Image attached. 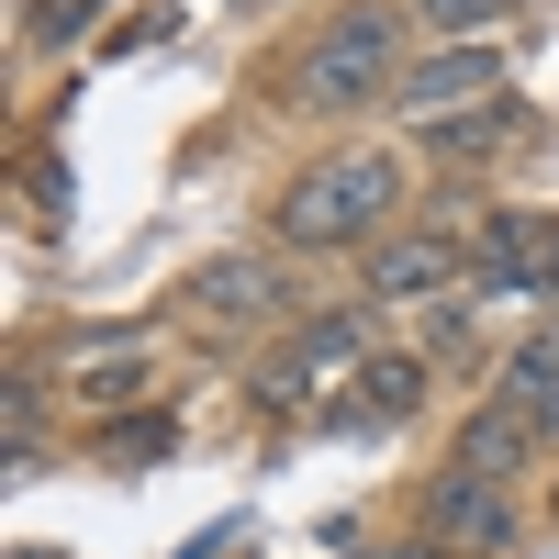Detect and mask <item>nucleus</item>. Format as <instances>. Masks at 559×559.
Instances as JSON below:
<instances>
[{"label":"nucleus","mask_w":559,"mask_h":559,"mask_svg":"<svg viewBox=\"0 0 559 559\" xmlns=\"http://www.w3.org/2000/svg\"><path fill=\"white\" fill-rule=\"evenodd\" d=\"M392 102H403L414 123H448V112L503 102V68H492V45H437V57H414V68H403Z\"/></svg>","instance_id":"20e7f679"},{"label":"nucleus","mask_w":559,"mask_h":559,"mask_svg":"<svg viewBox=\"0 0 559 559\" xmlns=\"http://www.w3.org/2000/svg\"><path fill=\"white\" fill-rule=\"evenodd\" d=\"M247 12H269V0H247Z\"/></svg>","instance_id":"6ab92c4d"},{"label":"nucleus","mask_w":559,"mask_h":559,"mask_svg":"<svg viewBox=\"0 0 559 559\" xmlns=\"http://www.w3.org/2000/svg\"><path fill=\"white\" fill-rule=\"evenodd\" d=\"M515 123H526L515 102H481V112H448V123H414V134H426V157H492Z\"/></svg>","instance_id":"9d476101"},{"label":"nucleus","mask_w":559,"mask_h":559,"mask_svg":"<svg viewBox=\"0 0 559 559\" xmlns=\"http://www.w3.org/2000/svg\"><path fill=\"white\" fill-rule=\"evenodd\" d=\"M347 369H369V313H313L302 336L258 369V403L292 414V403H313V381H347Z\"/></svg>","instance_id":"7ed1b4c3"},{"label":"nucleus","mask_w":559,"mask_h":559,"mask_svg":"<svg viewBox=\"0 0 559 559\" xmlns=\"http://www.w3.org/2000/svg\"><path fill=\"white\" fill-rule=\"evenodd\" d=\"M526 292H537V302H559V236L537 247V269H526Z\"/></svg>","instance_id":"2eb2a0df"},{"label":"nucleus","mask_w":559,"mask_h":559,"mask_svg":"<svg viewBox=\"0 0 559 559\" xmlns=\"http://www.w3.org/2000/svg\"><path fill=\"white\" fill-rule=\"evenodd\" d=\"M392 202H403V168L381 146H347V157H324V168H302L292 191H280V247H302V258L369 247L392 224Z\"/></svg>","instance_id":"f257e3e1"},{"label":"nucleus","mask_w":559,"mask_h":559,"mask_svg":"<svg viewBox=\"0 0 559 559\" xmlns=\"http://www.w3.org/2000/svg\"><path fill=\"white\" fill-rule=\"evenodd\" d=\"M537 426H548V437H559V392H548V403H537Z\"/></svg>","instance_id":"dca6fc26"},{"label":"nucleus","mask_w":559,"mask_h":559,"mask_svg":"<svg viewBox=\"0 0 559 559\" xmlns=\"http://www.w3.org/2000/svg\"><path fill=\"white\" fill-rule=\"evenodd\" d=\"M191 302H202V313H224V324H247V313L269 324L292 292H280V269H269V258H213V269L191 280Z\"/></svg>","instance_id":"6e6552de"},{"label":"nucleus","mask_w":559,"mask_h":559,"mask_svg":"<svg viewBox=\"0 0 559 559\" xmlns=\"http://www.w3.org/2000/svg\"><path fill=\"white\" fill-rule=\"evenodd\" d=\"M526 426H537L526 403H481V414H471V437H459V471H481V481L526 471Z\"/></svg>","instance_id":"1a4fd4ad"},{"label":"nucleus","mask_w":559,"mask_h":559,"mask_svg":"<svg viewBox=\"0 0 559 559\" xmlns=\"http://www.w3.org/2000/svg\"><path fill=\"white\" fill-rule=\"evenodd\" d=\"M90 12H102V0H23V34H34V45H68Z\"/></svg>","instance_id":"ddd939ff"},{"label":"nucleus","mask_w":559,"mask_h":559,"mask_svg":"<svg viewBox=\"0 0 559 559\" xmlns=\"http://www.w3.org/2000/svg\"><path fill=\"white\" fill-rule=\"evenodd\" d=\"M392 559H426V548H392Z\"/></svg>","instance_id":"a211bd4d"},{"label":"nucleus","mask_w":559,"mask_h":559,"mask_svg":"<svg viewBox=\"0 0 559 559\" xmlns=\"http://www.w3.org/2000/svg\"><path fill=\"white\" fill-rule=\"evenodd\" d=\"M168 448H179V414H123V426L102 437L112 471H134V459H168Z\"/></svg>","instance_id":"9b49d317"},{"label":"nucleus","mask_w":559,"mask_h":559,"mask_svg":"<svg viewBox=\"0 0 559 559\" xmlns=\"http://www.w3.org/2000/svg\"><path fill=\"white\" fill-rule=\"evenodd\" d=\"M414 12H426L437 34H481V23H503V12H515V0H414Z\"/></svg>","instance_id":"4468645a"},{"label":"nucleus","mask_w":559,"mask_h":559,"mask_svg":"<svg viewBox=\"0 0 559 559\" xmlns=\"http://www.w3.org/2000/svg\"><path fill=\"white\" fill-rule=\"evenodd\" d=\"M426 537L437 548H503V537H515V492L481 481V471H448L426 492Z\"/></svg>","instance_id":"39448f33"},{"label":"nucleus","mask_w":559,"mask_h":559,"mask_svg":"<svg viewBox=\"0 0 559 559\" xmlns=\"http://www.w3.org/2000/svg\"><path fill=\"white\" fill-rule=\"evenodd\" d=\"M459 280V247L448 236H381L369 247V302H426Z\"/></svg>","instance_id":"423d86ee"},{"label":"nucleus","mask_w":559,"mask_h":559,"mask_svg":"<svg viewBox=\"0 0 559 559\" xmlns=\"http://www.w3.org/2000/svg\"><path fill=\"white\" fill-rule=\"evenodd\" d=\"M134 392H146V358H102V369H79V403H134Z\"/></svg>","instance_id":"f8f14e48"},{"label":"nucleus","mask_w":559,"mask_h":559,"mask_svg":"<svg viewBox=\"0 0 559 559\" xmlns=\"http://www.w3.org/2000/svg\"><path fill=\"white\" fill-rule=\"evenodd\" d=\"M414 403H426V358H369L358 369V403H336V414H324V426H358V437H381V426H403V414Z\"/></svg>","instance_id":"0eeeda50"},{"label":"nucleus","mask_w":559,"mask_h":559,"mask_svg":"<svg viewBox=\"0 0 559 559\" xmlns=\"http://www.w3.org/2000/svg\"><path fill=\"white\" fill-rule=\"evenodd\" d=\"M23 559H57V548H23Z\"/></svg>","instance_id":"f3484780"},{"label":"nucleus","mask_w":559,"mask_h":559,"mask_svg":"<svg viewBox=\"0 0 559 559\" xmlns=\"http://www.w3.org/2000/svg\"><path fill=\"white\" fill-rule=\"evenodd\" d=\"M292 90H302V112H336V102H369V90H403V68H392V12H347V23H324Z\"/></svg>","instance_id":"f03ea898"}]
</instances>
